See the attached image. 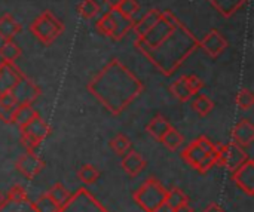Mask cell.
Masks as SVG:
<instances>
[{
    "label": "cell",
    "mask_w": 254,
    "mask_h": 212,
    "mask_svg": "<svg viewBox=\"0 0 254 212\" xmlns=\"http://www.w3.org/2000/svg\"><path fill=\"white\" fill-rule=\"evenodd\" d=\"M134 45L168 77L199 48V40L171 10H162L158 22Z\"/></svg>",
    "instance_id": "cell-1"
},
{
    "label": "cell",
    "mask_w": 254,
    "mask_h": 212,
    "mask_svg": "<svg viewBox=\"0 0 254 212\" xmlns=\"http://www.w3.org/2000/svg\"><path fill=\"white\" fill-rule=\"evenodd\" d=\"M86 88L115 116L121 114L144 91L143 82L118 58L110 59Z\"/></svg>",
    "instance_id": "cell-2"
},
{
    "label": "cell",
    "mask_w": 254,
    "mask_h": 212,
    "mask_svg": "<svg viewBox=\"0 0 254 212\" xmlns=\"http://www.w3.org/2000/svg\"><path fill=\"white\" fill-rule=\"evenodd\" d=\"M30 31L40 43L49 46L65 31V25L51 10H43L30 24Z\"/></svg>",
    "instance_id": "cell-3"
},
{
    "label": "cell",
    "mask_w": 254,
    "mask_h": 212,
    "mask_svg": "<svg viewBox=\"0 0 254 212\" xmlns=\"http://www.w3.org/2000/svg\"><path fill=\"white\" fill-rule=\"evenodd\" d=\"M165 198H167V189L153 177L146 180L140 186V189L134 193V201L146 212L159 211L162 207H165Z\"/></svg>",
    "instance_id": "cell-4"
},
{
    "label": "cell",
    "mask_w": 254,
    "mask_h": 212,
    "mask_svg": "<svg viewBox=\"0 0 254 212\" xmlns=\"http://www.w3.org/2000/svg\"><path fill=\"white\" fill-rule=\"evenodd\" d=\"M58 212H109L86 189H79Z\"/></svg>",
    "instance_id": "cell-5"
},
{
    "label": "cell",
    "mask_w": 254,
    "mask_h": 212,
    "mask_svg": "<svg viewBox=\"0 0 254 212\" xmlns=\"http://www.w3.org/2000/svg\"><path fill=\"white\" fill-rule=\"evenodd\" d=\"M249 155L246 152L244 147L235 144V143H229V144H223L219 146V158H217V163L225 166L229 171H235L237 168H240L246 160H249Z\"/></svg>",
    "instance_id": "cell-6"
},
{
    "label": "cell",
    "mask_w": 254,
    "mask_h": 212,
    "mask_svg": "<svg viewBox=\"0 0 254 212\" xmlns=\"http://www.w3.org/2000/svg\"><path fill=\"white\" fill-rule=\"evenodd\" d=\"M10 94L15 97L18 104H31L42 95V89L31 79L22 74L15 88L10 91Z\"/></svg>",
    "instance_id": "cell-7"
},
{
    "label": "cell",
    "mask_w": 254,
    "mask_h": 212,
    "mask_svg": "<svg viewBox=\"0 0 254 212\" xmlns=\"http://www.w3.org/2000/svg\"><path fill=\"white\" fill-rule=\"evenodd\" d=\"M199 48L210 55L211 58H219L228 48V40L226 37L216 28H211L201 40H199Z\"/></svg>",
    "instance_id": "cell-8"
},
{
    "label": "cell",
    "mask_w": 254,
    "mask_h": 212,
    "mask_svg": "<svg viewBox=\"0 0 254 212\" xmlns=\"http://www.w3.org/2000/svg\"><path fill=\"white\" fill-rule=\"evenodd\" d=\"M232 178L235 184L246 192L249 196L254 195V160L249 159L246 160L240 168H237L232 172Z\"/></svg>",
    "instance_id": "cell-9"
},
{
    "label": "cell",
    "mask_w": 254,
    "mask_h": 212,
    "mask_svg": "<svg viewBox=\"0 0 254 212\" xmlns=\"http://www.w3.org/2000/svg\"><path fill=\"white\" fill-rule=\"evenodd\" d=\"M45 168V162L37 153L27 152L16 160V169L27 178H34Z\"/></svg>",
    "instance_id": "cell-10"
},
{
    "label": "cell",
    "mask_w": 254,
    "mask_h": 212,
    "mask_svg": "<svg viewBox=\"0 0 254 212\" xmlns=\"http://www.w3.org/2000/svg\"><path fill=\"white\" fill-rule=\"evenodd\" d=\"M24 73L16 64L0 62V94L10 92Z\"/></svg>",
    "instance_id": "cell-11"
},
{
    "label": "cell",
    "mask_w": 254,
    "mask_h": 212,
    "mask_svg": "<svg viewBox=\"0 0 254 212\" xmlns=\"http://www.w3.org/2000/svg\"><path fill=\"white\" fill-rule=\"evenodd\" d=\"M232 138L234 143L247 149L253 144L254 141V125L249 119H243L240 120L232 131Z\"/></svg>",
    "instance_id": "cell-12"
},
{
    "label": "cell",
    "mask_w": 254,
    "mask_h": 212,
    "mask_svg": "<svg viewBox=\"0 0 254 212\" xmlns=\"http://www.w3.org/2000/svg\"><path fill=\"white\" fill-rule=\"evenodd\" d=\"M21 134H25V135H30L36 140H39L40 143L49 137L51 134V128L48 126V123L40 117V114H37L33 120H30L25 126L19 128Z\"/></svg>",
    "instance_id": "cell-13"
},
{
    "label": "cell",
    "mask_w": 254,
    "mask_h": 212,
    "mask_svg": "<svg viewBox=\"0 0 254 212\" xmlns=\"http://www.w3.org/2000/svg\"><path fill=\"white\" fill-rule=\"evenodd\" d=\"M124 171L131 175V177H137L144 168H146V160L143 159V156L140 153H137L135 150H129L127 155H124L122 162H121Z\"/></svg>",
    "instance_id": "cell-14"
},
{
    "label": "cell",
    "mask_w": 254,
    "mask_h": 212,
    "mask_svg": "<svg viewBox=\"0 0 254 212\" xmlns=\"http://www.w3.org/2000/svg\"><path fill=\"white\" fill-rule=\"evenodd\" d=\"M22 25L13 18L12 13H4L0 16V39L3 42L13 40L18 33H21Z\"/></svg>",
    "instance_id": "cell-15"
},
{
    "label": "cell",
    "mask_w": 254,
    "mask_h": 212,
    "mask_svg": "<svg viewBox=\"0 0 254 212\" xmlns=\"http://www.w3.org/2000/svg\"><path fill=\"white\" fill-rule=\"evenodd\" d=\"M161 12H162V10H159V9H150V10H147L138 21H135L132 30H134L137 39L141 37V36H144V34L158 22V19H159V16H161Z\"/></svg>",
    "instance_id": "cell-16"
},
{
    "label": "cell",
    "mask_w": 254,
    "mask_h": 212,
    "mask_svg": "<svg viewBox=\"0 0 254 212\" xmlns=\"http://www.w3.org/2000/svg\"><path fill=\"white\" fill-rule=\"evenodd\" d=\"M170 92H171L179 101H182V103H186V101H189V100L193 97V92H192V89H190V86H189V83H188L186 74L180 76L179 79H176V80L171 83Z\"/></svg>",
    "instance_id": "cell-17"
},
{
    "label": "cell",
    "mask_w": 254,
    "mask_h": 212,
    "mask_svg": "<svg viewBox=\"0 0 254 212\" xmlns=\"http://www.w3.org/2000/svg\"><path fill=\"white\" fill-rule=\"evenodd\" d=\"M22 55V49L13 40H6L0 45V62L16 64V59Z\"/></svg>",
    "instance_id": "cell-18"
},
{
    "label": "cell",
    "mask_w": 254,
    "mask_h": 212,
    "mask_svg": "<svg viewBox=\"0 0 254 212\" xmlns=\"http://www.w3.org/2000/svg\"><path fill=\"white\" fill-rule=\"evenodd\" d=\"M39 113L31 107V104H19L12 116V125H16L18 128L25 126L30 120H33Z\"/></svg>",
    "instance_id": "cell-19"
},
{
    "label": "cell",
    "mask_w": 254,
    "mask_h": 212,
    "mask_svg": "<svg viewBox=\"0 0 254 212\" xmlns=\"http://www.w3.org/2000/svg\"><path fill=\"white\" fill-rule=\"evenodd\" d=\"M205 152L201 149V146L198 144L196 140H193L183 152H182V159H185V162H188L192 168H196L201 160L205 158Z\"/></svg>",
    "instance_id": "cell-20"
},
{
    "label": "cell",
    "mask_w": 254,
    "mask_h": 212,
    "mask_svg": "<svg viewBox=\"0 0 254 212\" xmlns=\"http://www.w3.org/2000/svg\"><path fill=\"white\" fill-rule=\"evenodd\" d=\"M225 18L232 16L237 13L249 0H208Z\"/></svg>",
    "instance_id": "cell-21"
},
{
    "label": "cell",
    "mask_w": 254,
    "mask_h": 212,
    "mask_svg": "<svg viewBox=\"0 0 254 212\" xmlns=\"http://www.w3.org/2000/svg\"><path fill=\"white\" fill-rule=\"evenodd\" d=\"M170 128H171V123H170L164 116L158 114V116H155V117L150 120V123L146 126V131H147L155 140L161 141L162 137L165 135V132H167Z\"/></svg>",
    "instance_id": "cell-22"
},
{
    "label": "cell",
    "mask_w": 254,
    "mask_h": 212,
    "mask_svg": "<svg viewBox=\"0 0 254 212\" xmlns=\"http://www.w3.org/2000/svg\"><path fill=\"white\" fill-rule=\"evenodd\" d=\"M95 28L100 34H103L106 37H112L115 33V28H116V13L113 10L103 13L101 18L97 21Z\"/></svg>",
    "instance_id": "cell-23"
},
{
    "label": "cell",
    "mask_w": 254,
    "mask_h": 212,
    "mask_svg": "<svg viewBox=\"0 0 254 212\" xmlns=\"http://www.w3.org/2000/svg\"><path fill=\"white\" fill-rule=\"evenodd\" d=\"M134 24H135L134 18H127V16H122V15L116 13V28H115V33H113L112 39L113 40H122L128 34V31L132 30Z\"/></svg>",
    "instance_id": "cell-24"
},
{
    "label": "cell",
    "mask_w": 254,
    "mask_h": 212,
    "mask_svg": "<svg viewBox=\"0 0 254 212\" xmlns=\"http://www.w3.org/2000/svg\"><path fill=\"white\" fill-rule=\"evenodd\" d=\"M161 143L168 149V150H171V152H176V150H179L182 146H183V143H185V137L176 129V128H170L167 132H165V135L162 137V140H161Z\"/></svg>",
    "instance_id": "cell-25"
},
{
    "label": "cell",
    "mask_w": 254,
    "mask_h": 212,
    "mask_svg": "<svg viewBox=\"0 0 254 212\" xmlns=\"http://www.w3.org/2000/svg\"><path fill=\"white\" fill-rule=\"evenodd\" d=\"M189 202L188 201V196L180 190V189H171V190H167V198H165V207L170 210V211H174L177 210L180 205Z\"/></svg>",
    "instance_id": "cell-26"
},
{
    "label": "cell",
    "mask_w": 254,
    "mask_h": 212,
    "mask_svg": "<svg viewBox=\"0 0 254 212\" xmlns=\"http://www.w3.org/2000/svg\"><path fill=\"white\" fill-rule=\"evenodd\" d=\"M0 212H36V210L33 204L28 202V199L18 201V202L6 199V202L0 207Z\"/></svg>",
    "instance_id": "cell-27"
},
{
    "label": "cell",
    "mask_w": 254,
    "mask_h": 212,
    "mask_svg": "<svg viewBox=\"0 0 254 212\" xmlns=\"http://www.w3.org/2000/svg\"><path fill=\"white\" fill-rule=\"evenodd\" d=\"M77 12L85 19H92L101 12V6L95 0H82L77 6Z\"/></svg>",
    "instance_id": "cell-28"
},
{
    "label": "cell",
    "mask_w": 254,
    "mask_h": 212,
    "mask_svg": "<svg viewBox=\"0 0 254 212\" xmlns=\"http://www.w3.org/2000/svg\"><path fill=\"white\" fill-rule=\"evenodd\" d=\"M192 108L199 114V116H207L213 111L214 108V103L211 101L210 97L207 95H198L193 101H192Z\"/></svg>",
    "instance_id": "cell-29"
},
{
    "label": "cell",
    "mask_w": 254,
    "mask_h": 212,
    "mask_svg": "<svg viewBox=\"0 0 254 212\" xmlns=\"http://www.w3.org/2000/svg\"><path fill=\"white\" fill-rule=\"evenodd\" d=\"M33 207L36 212H58L61 208L48 193L40 196L36 202H33Z\"/></svg>",
    "instance_id": "cell-30"
},
{
    "label": "cell",
    "mask_w": 254,
    "mask_h": 212,
    "mask_svg": "<svg viewBox=\"0 0 254 212\" xmlns=\"http://www.w3.org/2000/svg\"><path fill=\"white\" fill-rule=\"evenodd\" d=\"M110 147L116 155L124 156L131 150V141H129V138L127 135L118 134L113 140H110Z\"/></svg>",
    "instance_id": "cell-31"
},
{
    "label": "cell",
    "mask_w": 254,
    "mask_h": 212,
    "mask_svg": "<svg viewBox=\"0 0 254 212\" xmlns=\"http://www.w3.org/2000/svg\"><path fill=\"white\" fill-rule=\"evenodd\" d=\"M77 177H79V180L83 183V184H94L98 178H100V172L97 171V168L95 166H92V165H83L80 169H79V172H77Z\"/></svg>",
    "instance_id": "cell-32"
},
{
    "label": "cell",
    "mask_w": 254,
    "mask_h": 212,
    "mask_svg": "<svg viewBox=\"0 0 254 212\" xmlns=\"http://www.w3.org/2000/svg\"><path fill=\"white\" fill-rule=\"evenodd\" d=\"M48 195L60 205V207H63V205H65L67 204V201L70 199V192L63 186V184H55V186H52L51 187V190L48 192Z\"/></svg>",
    "instance_id": "cell-33"
},
{
    "label": "cell",
    "mask_w": 254,
    "mask_h": 212,
    "mask_svg": "<svg viewBox=\"0 0 254 212\" xmlns=\"http://www.w3.org/2000/svg\"><path fill=\"white\" fill-rule=\"evenodd\" d=\"M138 10H140V4L137 0H122L115 12L127 18H134V15L138 13Z\"/></svg>",
    "instance_id": "cell-34"
},
{
    "label": "cell",
    "mask_w": 254,
    "mask_h": 212,
    "mask_svg": "<svg viewBox=\"0 0 254 212\" xmlns=\"http://www.w3.org/2000/svg\"><path fill=\"white\" fill-rule=\"evenodd\" d=\"M254 104V95L249 89H241L237 95V106L240 110H250Z\"/></svg>",
    "instance_id": "cell-35"
},
{
    "label": "cell",
    "mask_w": 254,
    "mask_h": 212,
    "mask_svg": "<svg viewBox=\"0 0 254 212\" xmlns=\"http://www.w3.org/2000/svg\"><path fill=\"white\" fill-rule=\"evenodd\" d=\"M217 158H219V146H217V150L216 152H211V153H207L205 155V158L201 160V163L196 166V169L201 174H205L207 171H210L213 166L217 165Z\"/></svg>",
    "instance_id": "cell-36"
},
{
    "label": "cell",
    "mask_w": 254,
    "mask_h": 212,
    "mask_svg": "<svg viewBox=\"0 0 254 212\" xmlns=\"http://www.w3.org/2000/svg\"><path fill=\"white\" fill-rule=\"evenodd\" d=\"M21 143L27 149V152H33V153H36L37 149L40 147L39 140H36V138H33L30 135H25V134H21Z\"/></svg>",
    "instance_id": "cell-37"
},
{
    "label": "cell",
    "mask_w": 254,
    "mask_h": 212,
    "mask_svg": "<svg viewBox=\"0 0 254 212\" xmlns=\"http://www.w3.org/2000/svg\"><path fill=\"white\" fill-rule=\"evenodd\" d=\"M6 199H9V201H24V199H27V195H25V190H24V187L22 186H13L10 190H9V195L6 196Z\"/></svg>",
    "instance_id": "cell-38"
},
{
    "label": "cell",
    "mask_w": 254,
    "mask_h": 212,
    "mask_svg": "<svg viewBox=\"0 0 254 212\" xmlns=\"http://www.w3.org/2000/svg\"><path fill=\"white\" fill-rule=\"evenodd\" d=\"M186 77H188V83H189L193 95H198L201 92V89L204 88V82L198 76H195V74H186Z\"/></svg>",
    "instance_id": "cell-39"
},
{
    "label": "cell",
    "mask_w": 254,
    "mask_h": 212,
    "mask_svg": "<svg viewBox=\"0 0 254 212\" xmlns=\"http://www.w3.org/2000/svg\"><path fill=\"white\" fill-rule=\"evenodd\" d=\"M196 141H198V144L201 146V149H202L205 153H211V152H216V150H217V146H216L210 138H207L205 135L198 137Z\"/></svg>",
    "instance_id": "cell-40"
},
{
    "label": "cell",
    "mask_w": 254,
    "mask_h": 212,
    "mask_svg": "<svg viewBox=\"0 0 254 212\" xmlns=\"http://www.w3.org/2000/svg\"><path fill=\"white\" fill-rule=\"evenodd\" d=\"M121 1H122V0H104V3H106V4L109 6V9L113 10V12L118 9V6L121 4Z\"/></svg>",
    "instance_id": "cell-41"
},
{
    "label": "cell",
    "mask_w": 254,
    "mask_h": 212,
    "mask_svg": "<svg viewBox=\"0 0 254 212\" xmlns=\"http://www.w3.org/2000/svg\"><path fill=\"white\" fill-rule=\"evenodd\" d=\"M202 212H225V210L222 207H219L217 204H211L210 207H207Z\"/></svg>",
    "instance_id": "cell-42"
},
{
    "label": "cell",
    "mask_w": 254,
    "mask_h": 212,
    "mask_svg": "<svg viewBox=\"0 0 254 212\" xmlns=\"http://www.w3.org/2000/svg\"><path fill=\"white\" fill-rule=\"evenodd\" d=\"M173 212H193V208L189 205V202H186V204H183V205H180L177 210H174Z\"/></svg>",
    "instance_id": "cell-43"
},
{
    "label": "cell",
    "mask_w": 254,
    "mask_h": 212,
    "mask_svg": "<svg viewBox=\"0 0 254 212\" xmlns=\"http://www.w3.org/2000/svg\"><path fill=\"white\" fill-rule=\"evenodd\" d=\"M4 202H6V196H4V195H3V193L0 192V207H1V205H3Z\"/></svg>",
    "instance_id": "cell-44"
},
{
    "label": "cell",
    "mask_w": 254,
    "mask_h": 212,
    "mask_svg": "<svg viewBox=\"0 0 254 212\" xmlns=\"http://www.w3.org/2000/svg\"><path fill=\"white\" fill-rule=\"evenodd\" d=\"M0 117H1V108H0Z\"/></svg>",
    "instance_id": "cell-45"
}]
</instances>
